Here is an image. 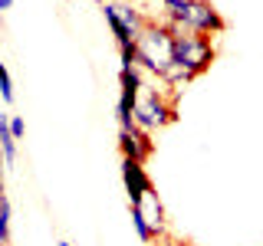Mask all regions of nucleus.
Wrapping results in <instances>:
<instances>
[{"mask_svg": "<svg viewBox=\"0 0 263 246\" xmlns=\"http://www.w3.org/2000/svg\"><path fill=\"white\" fill-rule=\"evenodd\" d=\"M135 46H138V69L152 72L155 79H164V72L175 66V33L164 27V20L148 16Z\"/></svg>", "mask_w": 263, "mask_h": 246, "instance_id": "nucleus-1", "label": "nucleus"}, {"mask_svg": "<svg viewBox=\"0 0 263 246\" xmlns=\"http://www.w3.org/2000/svg\"><path fill=\"white\" fill-rule=\"evenodd\" d=\"M164 27L171 33H204V36H217L227 30V20L214 10L211 0H191L181 7H164Z\"/></svg>", "mask_w": 263, "mask_h": 246, "instance_id": "nucleus-2", "label": "nucleus"}, {"mask_svg": "<svg viewBox=\"0 0 263 246\" xmlns=\"http://www.w3.org/2000/svg\"><path fill=\"white\" fill-rule=\"evenodd\" d=\"M214 56H217L214 39L204 36V33H178L175 36V63L191 76H201L204 69H211Z\"/></svg>", "mask_w": 263, "mask_h": 246, "instance_id": "nucleus-3", "label": "nucleus"}, {"mask_svg": "<svg viewBox=\"0 0 263 246\" xmlns=\"http://www.w3.org/2000/svg\"><path fill=\"white\" fill-rule=\"evenodd\" d=\"M175 118H178L175 102H168L161 89H148L145 86L142 95H138V102H135V125L142 131H155V128L171 125Z\"/></svg>", "mask_w": 263, "mask_h": 246, "instance_id": "nucleus-4", "label": "nucleus"}, {"mask_svg": "<svg viewBox=\"0 0 263 246\" xmlns=\"http://www.w3.org/2000/svg\"><path fill=\"white\" fill-rule=\"evenodd\" d=\"M102 13H105V23H109V30H112V36H115V43H119V46L135 43L138 33H142L145 23H148V16L138 10V7L115 4V0H105V4H102Z\"/></svg>", "mask_w": 263, "mask_h": 246, "instance_id": "nucleus-5", "label": "nucleus"}, {"mask_svg": "<svg viewBox=\"0 0 263 246\" xmlns=\"http://www.w3.org/2000/svg\"><path fill=\"white\" fill-rule=\"evenodd\" d=\"M119 171H122V184H125V194H128V207H132V203H138V200L145 197V191H152V187H155L142 161L122 158Z\"/></svg>", "mask_w": 263, "mask_h": 246, "instance_id": "nucleus-6", "label": "nucleus"}, {"mask_svg": "<svg viewBox=\"0 0 263 246\" xmlns=\"http://www.w3.org/2000/svg\"><path fill=\"white\" fill-rule=\"evenodd\" d=\"M119 151H122V158H132V161L145 164L155 151V141L148 138V131H142L135 125L132 131H119Z\"/></svg>", "mask_w": 263, "mask_h": 246, "instance_id": "nucleus-7", "label": "nucleus"}, {"mask_svg": "<svg viewBox=\"0 0 263 246\" xmlns=\"http://www.w3.org/2000/svg\"><path fill=\"white\" fill-rule=\"evenodd\" d=\"M132 207L142 210V217L152 223V230H155L158 236L164 233V203H161V197H158V191H155V187H152V191H145V197H142L138 203H132Z\"/></svg>", "mask_w": 263, "mask_h": 246, "instance_id": "nucleus-8", "label": "nucleus"}, {"mask_svg": "<svg viewBox=\"0 0 263 246\" xmlns=\"http://www.w3.org/2000/svg\"><path fill=\"white\" fill-rule=\"evenodd\" d=\"M0 151L7 158V168L16 161V138L10 131V112H0Z\"/></svg>", "mask_w": 263, "mask_h": 246, "instance_id": "nucleus-9", "label": "nucleus"}, {"mask_svg": "<svg viewBox=\"0 0 263 246\" xmlns=\"http://www.w3.org/2000/svg\"><path fill=\"white\" fill-rule=\"evenodd\" d=\"M132 227H135V233H138V240H142V243H155V240H158V233L152 230V223L142 217V210H138V207H132Z\"/></svg>", "mask_w": 263, "mask_h": 246, "instance_id": "nucleus-10", "label": "nucleus"}, {"mask_svg": "<svg viewBox=\"0 0 263 246\" xmlns=\"http://www.w3.org/2000/svg\"><path fill=\"white\" fill-rule=\"evenodd\" d=\"M191 79H194L191 72H187V69H181V66L175 63V66H171L168 72H164V79H161V82H164V89H184V86H187Z\"/></svg>", "mask_w": 263, "mask_h": 246, "instance_id": "nucleus-11", "label": "nucleus"}, {"mask_svg": "<svg viewBox=\"0 0 263 246\" xmlns=\"http://www.w3.org/2000/svg\"><path fill=\"white\" fill-rule=\"evenodd\" d=\"M10 243V200L7 194H0V246Z\"/></svg>", "mask_w": 263, "mask_h": 246, "instance_id": "nucleus-12", "label": "nucleus"}, {"mask_svg": "<svg viewBox=\"0 0 263 246\" xmlns=\"http://www.w3.org/2000/svg\"><path fill=\"white\" fill-rule=\"evenodd\" d=\"M0 98H4L7 105L13 102V79H10V69H7L4 63H0Z\"/></svg>", "mask_w": 263, "mask_h": 246, "instance_id": "nucleus-13", "label": "nucleus"}, {"mask_svg": "<svg viewBox=\"0 0 263 246\" xmlns=\"http://www.w3.org/2000/svg\"><path fill=\"white\" fill-rule=\"evenodd\" d=\"M119 59H122V69H135L138 66V46L135 43L119 46Z\"/></svg>", "mask_w": 263, "mask_h": 246, "instance_id": "nucleus-14", "label": "nucleus"}, {"mask_svg": "<svg viewBox=\"0 0 263 246\" xmlns=\"http://www.w3.org/2000/svg\"><path fill=\"white\" fill-rule=\"evenodd\" d=\"M10 131H13V138H16V141H23V135H27V125H23V118H20V115H10Z\"/></svg>", "mask_w": 263, "mask_h": 246, "instance_id": "nucleus-15", "label": "nucleus"}, {"mask_svg": "<svg viewBox=\"0 0 263 246\" xmlns=\"http://www.w3.org/2000/svg\"><path fill=\"white\" fill-rule=\"evenodd\" d=\"M4 168H7V158H4V151H0V194H7L4 191Z\"/></svg>", "mask_w": 263, "mask_h": 246, "instance_id": "nucleus-16", "label": "nucleus"}, {"mask_svg": "<svg viewBox=\"0 0 263 246\" xmlns=\"http://www.w3.org/2000/svg\"><path fill=\"white\" fill-rule=\"evenodd\" d=\"M181 4H191V0H161V7H181Z\"/></svg>", "mask_w": 263, "mask_h": 246, "instance_id": "nucleus-17", "label": "nucleus"}, {"mask_svg": "<svg viewBox=\"0 0 263 246\" xmlns=\"http://www.w3.org/2000/svg\"><path fill=\"white\" fill-rule=\"evenodd\" d=\"M13 7V0H0V10H10Z\"/></svg>", "mask_w": 263, "mask_h": 246, "instance_id": "nucleus-18", "label": "nucleus"}, {"mask_svg": "<svg viewBox=\"0 0 263 246\" xmlns=\"http://www.w3.org/2000/svg\"><path fill=\"white\" fill-rule=\"evenodd\" d=\"M161 246H187V243H181V240H168V243H161Z\"/></svg>", "mask_w": 263, "mask_h": 246, "instance_id": "nucleus-19", "label": "nucleus"}, {"mask_svg": "<svg viewBox=\"0 0 263 246\" xmlns=\"http://www.w3.org/2000/svg\"><path fill=\"white\" fill-rule=\"evenodd\" d=\"M60 246H72V243H66V240H63V243H60Z\"/></svg>", "mask_w": 263, "mask_h": 246, "instance_id": "nucleus-20", "label": "nucleus"}]
</instances>
